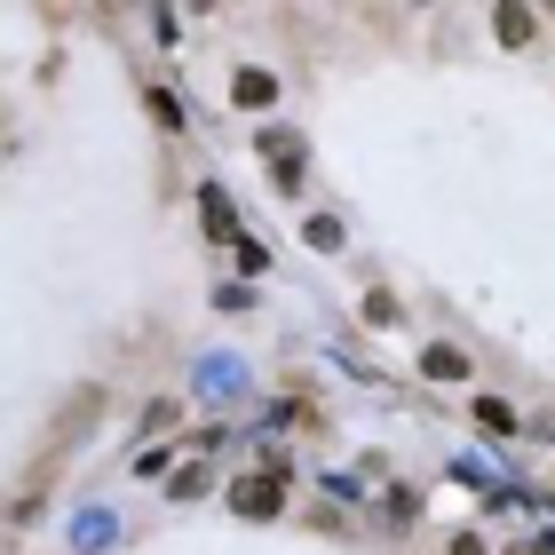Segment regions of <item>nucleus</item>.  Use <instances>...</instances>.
Masks as SVG:
<instances>
[{
	"instance_id": "f257e3e1",
	"label": "nucleus",
	"mask_w": 555,
	"mask_h": 555,
	"mask_svg": "<svg viewBox=\"0 0 555 555\" xmlns=\"http://www.w3.org/2000/svg\"><path fill=\"white\" fill-rule=\"evenodd\" d=\"M278 500H286V476H246V484L230 492L238 516H278Z\"/></svg>"
},
{
	"instance_id": "f03ea898",
	"label": "nucleus",
	"mask_w": 555,
	"mask_h": 555,
	"mask_svg": "<svg viewBox=\"0 0 555 555\" xmlns=\"http://www.w3.org/2000/svg\"><path fill=\"white\" fill-rule=\"evenodd\" d=\"M421 373H429V381H468V357H460L452 341H429V349H421Z\"/></svg>"
},
{
	"instance_id": "7ed1b4c3",
	"label": "nucleus",
	"mask_w": 555,
	"mask_h": 555,
	"mask_svg": "<svg viewBox=\"0 0 555 555\" xmlns=\"http://www.w3.org/2000/svg\"><path fill=\"white\" fill-rule=\"evenodd\" d=\"M230 96H238V104H246V111H262V104H278V80H270V72H254V64H246V72H238V80H230Z\"/></svg>"
},
{
	"instance_id": "20e7f679",
	"label": "nucleus",
	"mask_w": 555,
	"mask_h": 555,
	"mask_svg": "<svg viewBox=\"0 0 555 555\" xmlns=\"http://www.w3.org/2000/svg\"><path fill=\"white\" fill-rule=\"evenodd\" d=\"M524 32H532V16H524V8H500V40H508V48H516V40H524Z\"/></svg>"
},
{
	"instance_id": "39448f33",
	"label": "nucleus",
	"mask_w": 555,
	"mask_h": 555,
	"mask_svg": "<svg viewBox=\"0 0 555 555\" xmlns=\"http://www.w3.org/2000/svg\"><path fill=\"white\" fill-rule=\"evenodd\" d=\"M310 246H341V222H333V215H310Z\"/></svg>"
}]
</instances>
